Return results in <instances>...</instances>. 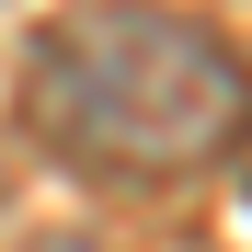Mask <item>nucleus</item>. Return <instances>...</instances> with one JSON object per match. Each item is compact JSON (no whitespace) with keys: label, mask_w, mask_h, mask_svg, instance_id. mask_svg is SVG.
<instances>
[{"label":"nucleus","mask_w":252,"mask_h":252,"mask_svg":"<svg viewBox=\"0 0 252 252\" xmlns=\"http://www.w3.org/2000/svg\"><path fill=\"white\" fill-rule=\"evenodd\" d=\"M12 115L80 184L172 195L252 149V58L172 0H69L23 46Z\"/></svg>","instance_id":"obj_1"},{"label":"nucleus","mask_w":252,"mask_h":252,"mask_svg":"<svg viewBox=\"0 0 252 252\" xmlns=\"http://www.w3.org/2000/svg\"><path fill=\"white\" fill-rule=\"evenodd\" d=\"M46 252H92V241H46Z\"/></svg>","instance_id":"obj_3"},{"label":"nucleus","mask_w":252,"mask_h":252,"mask_svg":"<svg viewBox=\"0 0 252 252\" xmlns=\"http://www.w3.org/2000/svg\"><path fill=\"white\" fill-rule=\"evenodd\" d=\"M0 218H12V160H0Z\"/></svg>","instance_id":"obj_2"}]
</instances>
